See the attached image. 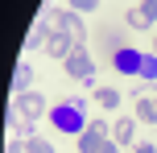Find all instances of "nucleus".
Returning a JSON list of instances; mask_svg holds the SVG:
<instances>
[{
    "mask_svg": "<svg viewBox=\"0 0 157 153\" xmlns=\"http://www.w3.org/2000/svg\"><path fill=\"white\" fill-rule=\"evenodd\" d=\"M50 124H54L58 132H71V137H83L87 132V104L83 99H62V104L50 108Z\"/></svg>",
    "mask_w": 157,
    "mask_h": 153,
    "instance_id": "nucleus-1",
    "label": "nucleus"
},
{
    "mask_svg": "<svg viewBox=\"0 0 157 153\" xmlns=\"http://www.w3.org/2000/svg\"><path fill=\"white\" fill-rule=\"evenodd\" d=\"M46 21H50V29H54V33H66V37H75L78 46H83L87 29H83V21H78V13H75V8H66V13H54V8H46Z\"/></svg>",
    "mask_w": 157,
    "mask_h": 153,
    "instance_id": "nucleus-2",
    "label": "nucleus"
},
{
    "mask_svg": "<svg viewBox=\"0 0 157 153\" xmlns=\"http://www.w3.org/2000/svg\"><path fill=\"white\" fill-rule=\"evenodd\" d=\"M62 66H66V75H71V79H83V83L95 79V62H91V54H87L83 46H75L71 54L62 58Z\"/></svg>",
    "mask_w": 157,
    "mask_h": 153,
    "instance_id": "nucleus-3",
    "label": "nucleus"
},
{
    "mask_svg": "<svg viewBox=\"0 0 157 153\" xmlns=\"http://www.w3.org/2000/svg\"><path fill=\"white\" fill-rule=\"evenodd\" d=\"M103 141H112V128H108L103 120H91V124H87V132L78 137V153H95Z\"/></svg>",
    "mask_w": 157,
    "mask_h": 153,
    "instance_id": "nucleus-4",
    "label": "nucleus"
},
{
    "mask_svg": "<svg viewBox=\"0 0 157 153\" xmlns=\"http://www.w3.org/2000/svg\"><path fill=\"white\" fill-rule=\"evenodd\" d=\"M141 62H145V54H141V50H132V46H120L116 58H112V66H116L120 75H141Z\"/></svg>",
    "mask_w": 157,
    "mask_h": 153,
    "instance_id": "nucleus-5",
    "label": "nucleus"
},
{
    "mask_svg": "<svg viewBox=\"0 0 157 153\" xmlns=\"http://www.w3.org/2000/svg\"><path fill=\"white\" fill-rule=\"evenodd\" d=\"M41 112H46V99H41V95H33V91L17 95V116H25V120H37Z\"/></svg>",
    "mask_w": 157,
    "mask_h": 153,
    "instance_id": "nucleus-6",
    "label": "nucleus"
},
{
    "mask_svg": "<svg viewBox=\"0 0 157 153\" xmlns=\"http://www.w3.org/2000/svg\"><path fill=\"white\" fill-rule=\"evenodd\" d=\"M75 46H78V41H75V37H66V33H50V41H46V54H54V58H66Z\"/></svg>",
    "mask_w": 157,
    "mask_h": 153,
    "instance_id": "nucleus-7",
    "label": "nucleus"
},
{
    "mask_svg": "<svg viewBox=\"0 0 157 153\" xmlns=\"http://www.w3.org/2000/svg\"><path fill=\"white\" fill-rule=\"evenodd\" d=\"M50 33H54V29H50V21L41 17V21H37V25L29 29V37H25V50H37L41 41H50Z\"/></svg>",
    "mask_w": 157,
    "mask_h": 153,
    "instance_id": "nucleus-8",
    "label": "nucleus"
},
{
    "mask_svg": "<svg viewBox=\"0 0 157 153\" xmlns=\"http://www.w3.org/2000/svg\"><path fill=\"white\" fill-rule=\"evenodd\" d=\"M29 83H33V66H29V62H17V71H13V91H17V95H25Z\"/></svg>",
    "mask_w": 157,
    "mask_h": 153,
    "instance_id": "nucleus-9",
    "label": "nucleus"
},
{
    "mask_svg": "<svg viewBox=\"0 0 157 153\" xmlns=\"http://www.w3.org/2000/svg\"><path fill=\"white\" fill-rule=\"evenodd\" d=\"M132 137H136V120H116L112 141H116V145H132Z\"/></svg>",
    "mask_w": 157,
    "mask_h": 153,
    "instance_id": "nucleus-10",
    "label": "nucleus"
},
{
    "mask_svg": "<svg viewBox=\"0 0 157 153\" xmlns=\"http://www.w3.org/2000/svg\"><path fill=\"white\" fill-rule=\"evenodd\" d=\"M95 104H99V108H108V112H116V108H120V91L99 87V91H95Z\"/></svg>",
    "mask_w": 157,
    "mask_h": 153,
    "instance_id": "nucleus-11",
    "label": "nucleus"
},
{
    "mask_svg": "<svg viewBox=\"0 0 157 153\" xmlns=\"http://www.w3.org/2000/svg\"><path fill=\"white\" fill-rule=\"evenodd\" d=\"M132 120H145V124H153L157 120V104H153V99H136V116H132Z\"/></svg>",
    "mask_w": 157,
    "mask_h": 153,
    "instance_id": "nucleus-12",
    "label": "nucleus"
},
{
    "mask_svg": "<svg viewBox=\"0 0 157 153\" xmlns=\"http://www.w3.org/2000/svg\"><path fill=\"white\" fill-rule=\"evenodd\" d=\"M136 79H145V83H157V54H145V62H141V75Z\"/></svg>",
    "mask_w": 157,
    "mask_h": 153,
    "instance_id": "nucleus-13",
    "label": "nucleus"
},
{
    "mask_svg": "<svg viewBox=\"0 0 157 153\" xmlns=\"http://www.w3.org/2000/svg\"><path fill=\"white\" fill-rule=\"evenodd\" d=\"M25 153H58V149L50 145V141H41V137H29L25 141Z\"/></svg>",
    "mask_w": 157,
    "mask_h": 153,
    "instance_id": "nucleus-14",
    "label": "nucleus"
},
{
    "mask_svg": "<svg viewBox=\"0 0 157 153\" xmlns=\"http://www.w3.org/2000/svg\"><path fill=\"white\" fill-rule=\"evenodd\" d=\"M128 25H132V29H153V25L145 21V13H141V8H128Z\"/></svg>",
    "mask_w": 157,
    "mask_h": 153,
    "instance_id": "nucleus-15",
    "label": "nucleus"
},
{
    "mask_svg": "<svg viewBox=\"0 0 157 153\" xmlns=\"http://www.w3.org/2000/svg\"><path fill=\"white\" fill-rule=\"evenodd\" d=\"M66 4H71L75 13H95V8H99V0H66Z\"/></svg>",
    "mask_w": 157,
    "mask_h": 153,
    "instance_id": "nucleus-16",
    "label": "nucleus"
},
{
    "mask_svg": "<svg viewBox=\"0 0 157 153\" xmlns=\"http://www.w3.org/2000/svg\"><path fill=\"white\" fill-rule=\"evenodd\" d=\"M141 13H145V21L153 25V21H157V0H145V4H141Z\"/></svg>",
    "mask_w": 157,
    "mask_h": 153,
    "instance_id": "nucleus-17",
    "label": "nucleus"
},
{
    "mask_svg": "<svg viewBox=\"0 0 157 153\" xmlns=\"http://www.w3.org/2000/svg\"><path fill=\"white\" fill-rule=\"evenodd\" d=\"M128 153H157V145H153V141H136Z\"/></svg>",
    "mask_w": 157,
    "mask_h": 153,
    "instance_id": "nucleus-18",
    "label": "nucleus"
},
{
    "mask_svg": "<svg viewBox=\"0 0 157 153\" xmlns=\"http://www.w3.org/2000/svg\"><path fill=\"white\" fill-rule=\"evenodd\" d=\"M95 153H120V145H116V141H103V145L95 149Z\"/></svg>",
    "mask_w": 157,
    "mask_h": 153,
    "instance_id": "nucleus-19",
    "label": "nucleus"
},
{
    "mask_svg": "<svg viewBox=\"0 0 157 153\" xmlns=\"http://www.w3.org/2000/svg\"><path fill=\"white\" fill-rule=\"evenodd\" d=\"M153 50H157V41H153Z\"/></svg>",
    "mask_w": 157,
    "mask_h": 153,
    "instance_id": "nucleus-20",
    "label": "nucleus"
},
{
    "mask_svg": "<svg viewBox=\"0 0 157 153\" xmlns=\"http://www.w3.org/2000/svg\"><path fill=\"white\" fill-rule=\"evenodd\" d=\"M153 104H157V99H153Z\"/></svg>",
    "mask_w": 157,
    "mask_h": 153,
    "instance_id": "nucleus-21",
    "label": "nucleus"
}]
</instances>
